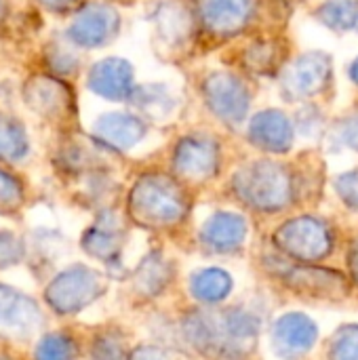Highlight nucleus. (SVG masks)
Instances as JSON below:
<instances>
[{
    "label": "nucleus",
    "mask_w": 358,
    "mask_h": 360,
    "mask_svg": "<svg viewBox=\"0 0 358 360\" xmlns=\"http://www.w3.org/2000/svg\"><path fill=\"white\" fill-rule=\"evenodd\" d=\"M76 344L68 335L51 333L44 335L36 348V360H74Z\"/></svg>",
    "instance_id": "2eb2a0df"
},
{
    "label": "nucleus",
    "mask_w": 358,
    "mask_h": 360,
    "mask_svg": "<svg viewBox=\"0 0 358 360\" xmlns=\"http://www.w3.org/2000/svg\"><path fill=\"white\" fill-rule=\"evenodd\" d=\"M122 245L120 228L114 217H101L82 238V247L101 262H112Z\"/></svg>",
    "instance_id": "9d476101"
},
{
    "label": "nucleus",
    "mask_w": 358,
    "mask_h": 360,
    "mask_svg": "<svg viewBox=\"0 0 358 360\" xmlns=\"http://www.w3.org/2000/svg\"><path fill=\"white\" fill-rule=\"evenodd\" d=\"M122 344L114 335H101L93 346V359L95 360H122Z\"/></svg>",
    "instance_id": "4be33fe9"
},
{
    "label": "nucleus",
    "mask_w": 358,
    "mask_h": 360,
    "mask_svg": "<svg viewBox=\"0 0 358 360\" xmlns=\"http://www.w3.org/2000/svg\"><path fill=\"white\" fill-rule=\"evenodd\" d=\"M25 152L23 137L19 131H13L11 127L0 129V156L2 158H17Z\"/></svg>",
    "instance_id": "412c9836"
},
{
    "label": "nucleus",
    "mask_w": 358,
    "mask_h": 360,
    "mask_svg": "<svg viewBox=\"0 0 358 360\" xmlns=\"http://www.w3.org/2000/svg\"><path fill=\"white\" fill-rule=\"evenodd\" d=\"M0 360H8V359H2V356H0Z\"/></svg>",
    "instance_id": "a878e982"
},
{
    "label": "nucleus",
    "mask_w": 358,
    "mask_h": 360,
    "mask_svg": "<svg viewBox=\"0 0 358 360\" xmlns=\"http://www.w3.org/2000/svg\"><path fill=\"white\" fill-rule=\"evenodd\" d=\"M190 289L194 293V297H198L200 302H209L215 304L219 300H224L230 289H232V278L228 276V272L217 270V268H209L203 272H196L190 281Z\"/></svg>",
    "instance_id": "ddd939ff"
},
{
    "label": "nucleus",
    "mask_w": 358,
    "mask_h": 360,
    "mask_svg": "<svg viewBox=\"0 0 358 360\" xmlns=\"http://www.w3.org/2000/svg\"><path fill=\"white\" fill-rule=\"evenodd\" d=\"M331 360H358V327L348 325L340 329L331 342L329 350Z\"/></svg>",
    "instance_id": "dca6fc26"
},
{
    "label": "nucleus",
    "mask_w": 358,
    "mask_h": 360,
    "mask_svg": "<svg viewBox=\"0 0 358 360\" xmlns=\"http://www.w3.org/2000/svg\"><path fill=\"white\" fill-rule=\"evenodd\" d=\"M23 259V247L11 232H0V268H11Z\"/></svg>",
    "instance_id": "aec40b11"
},
{
    "label": "nucleus",
    "mask_w": 358,
    "mask_h": 360,
    "mask_svg": "<svg viewBox=\"0 0 358 360\" xmlns=\"http://www.w3.org/2000/svg\"><path fill=\"white\" fill-rule=\"evenodd\" d=\"M103 135L112 143H116L120 148H127V146H131V143H135L139 139L141 127H139V122L129 120V118H114L103 127Z\"/></svg>",
    "instance_id": "f3484780"
},
{
    "label": "nucleus",
    "mask_w": 358,
    "mask_h": 360,
    "mask_svg": "<svg viewBox=\"0 0 358 360\" xmlns=\"http://www.w3.org/2000/svg\"><path fill=\"white\" fill-rule=\"evenodd\" d=\"M287 285L308 293V295H338L344 293V281L335 272L327 270H314V268H298L287 272Z\"/></svg>",
    "instance_id": "9b49d317"
},
{
    "label": "nucleus",
    "mask_w": 358,
    "mask_h": 360,
    "mask_svg": "<svg viewBox=\"0 0 358 360\" xmlns=\"http://www.w3.org/2000/svg\"><path fill=\"white\" fill-rule=\"evenodd\" d=\"M217 152L205 139H186L175 152V169L188 179H205L215 171Z\"/></svg>",
    "instance_id": "6e6552de"
},
{
    "label": "nucleus",
    "mask_w": 358,
    "mask_h": 360,
    "mask_svg": "<svg viewBox=\"0 0 358 360\" xmlns=\"http://www.w3.org/2000/svg\"><path fill=\"white\" fill-rule=\"evenodd\" d=\"M245 219L236 213H215L203 228V240L215 251H232L245 240Z\"/></svg>",
    "instance_id": "1a4fd4ad"
},
{
    "label": "nucleus",
    "mask_w": 358,
    "mask_h": 360,
    "mask_svg": "<svg viewBox=\"0 0 358 360\" xmlns=\"http://www.w3.org/2000/svg\"><path fill=\"white\" fill-rule=\"evenodd\" d=\"M169 281V270H167V264L160 259V257H150L146 259L137 274H135V285L143 291V293H150V295H156Z\"/></svg>",
    "instance_id": "4468645a"
},
{
    "label": "nucleus",
    "mask_w": 358,
    "mask_h": 360,
    "mask_svg": "<svg viewBox=\"0 0 358 360\" xmlns=\"http://www.w3.org/2000/svg\"><path fill=\"white\" fill-rule=\"evenodd\" d=\"M247 0H207V17L217 25H228L243 17Z\"/></svg>",
    "instance_id": "a211bd4d"
},
{
    "label": "nucleus",
    "mask_w": 358,
    "mask_h": 360,
    "mask_svg": "<svg viewBox=\"0 0 358 360\" xmlns=\"http://www.w3.org/2000/svg\"><path fill=\"white\" fill-rule=\"evenodd\" d=\"M131 215L137 224L150 228H167L184 219L188 200L177 184L167 177H143L131 192Z\"/></svg>",
    "instance_id": "f03ea898"
},
{
    "label": "nucleus",
    "mask_w": 358,
    "mask_h": 360,
    "mask_svg": "<svg viewBox=\"0 0 358 360\" xmlns=\"http://www.w3.org/2000/svg\"><path fill=\"white\" fill-rule=\"evenodd\" d=\"M106 289L101 274L91 268L74 266L61 272L46 289L49 306L59 314H72L95 302Z\"/></svg>",
    "instance_id": "20e7f679"
},
{
    "label": "nucleus",
    "mask_w": 358,
    "mask_h": 360,
    "mask_svg": "<svg viewBox=\"0 0 358 360\" xmlns=\"http://www.w3.org/2000/svg\"><path fill=\"white\" fill-rule=\"evenodd\" d=\"M236 194L260 211H281L291 200V181L285 169L257 162L236 173Z\"/></svg>",
    "instance_id": "7ed1b4c3"
},
{
    "label": "nucleus",
    "mask_w": 358,
    "mask_h": 360,
    "mask_svg": "<svg viewBox=\"0 0 358 360\" xmlns=\"http://www.w3.org/2000/svg\"><path fill=\"white\" fill-rule=\"evenodd\" d=\"M23 192L17 179L0 171V211H13L21 205Z\"/></svg>",
    "instance_id": "6ab92c4d"
},
{
    "label": "nucleus",
    "mask_w": 358,
    "mask_h": 360,
    "mask_svg": "<svg viewBox=\"0 0 358 360\" xmlns=\"http://www.w3.org/2000/svg\"><path fill=\"white\" fill-rule=\"evenodd\" d=\"M129 360H167V356L162 350H158L154 346H141L129 356Z\"/></svg>",
    "instance_id": "b1692460"
},
{
    "label": "nucleus",
    "mask_w": 358,
    "mask_h": 360,
    "mask_svg": "<svg viewBox=\"0 0 358 360\" xmlns=\"http://www.w3.org/2000/svg\"><path fill=\"white\" fill-rule=\"evenodd\" d=\"M251 135H253L255 143H260L262 148L274 150V152H283L291 143L289 122L283 118V114H276V112L260 114L253 120Z\"/></svg>",
    "instance_id": "f8f14e48"
},
{
    "label": "nucleus",
    "mask_w": 358,
    "mask_h": 360,
    "mask_svg": "<svg viewBox=\"0 0 358 360\" xmlns=\"http://www.w3.org/2000/svg\"><path fill=\"white\" fill-rule=\"evenodd\" d=\"M188 342L205 354L222 359L247 356L257 342V321L241 310H207L186 319Z\"/></svg>",
    "instance_id": "f257e3e1"
},
{
    "label": "nucleus",
    "mask_w": 358,
    "mask_h": 360,
    "mask_svg": "<svg viewBox=\"0 0 358 360\" xmlns=\"http://www.w3.org/2000/svg\"><path fill=\"white\" fill-rule=\"evenodd\" d=\"M350 270H352L354 283L358 285V240H354V245L350 249Z\"/></svg>",
    "instance_id": "393cba45"
},
{
    "label": "nucleus",
    "mask_w": 358,
    "mask_h": 360,
    "mask_svg": "<svg viewBox=\"0 0 358 360\" xmlns=\"http://www.w3.org/2000/svg\"><path fill=\"white\" fill-rule=\"evenodd\" d=\"M276 245L293 259L317 262L331 251V236L325 224L314 217L287 221L274 236Z\"/></svg>",
    "instance_id": "39448f33"
},
{
    "label": "nucleus",
    "mask_w": 358,
    "mask_h": 360,
    "mask_svg": "<svg viewBox=\"0 0 358 360\" xmlns=\"http://www.w3.org/2000/svg\"><path fill=\"white\" fill-rule=\"evenodd\" d=\"M338 192L346 205H350L352 209H358V171L338 179Z\"/></svg>",
    "instance_id": "5701e85b"
},
{
    "label": "nucleus",
    "mask_w": 358,
    "mask_h": 360,
    "mask_svg": "<svg viewBox=\"0 0 358 360\" xmlns=\"http://www.w3.org/2000/svg\"><path fill=\"white\" fill-rule=\"evenodd\" d=\"M317 342V325L304 314H285L272 331V344L279 356L287 360L300 359Z\"/></svg>",
    "instance_id": "0eeeda50"
},
{
    "label": "nucleus",
    "mask_w": 358,
    "mask_h": 360,
    "mask_svg": "<svg viewBox=\"0 0 358 360\" xmlns=\"http://www.w3.org/2000/svg\"><path fill=\"white\" fill-rule=\"evenodd\" d=\"M42 323V314L34 300L0 285V335L30 338Z\"/></svg>",
    "instance_id": "423d86ee"
}]
</instances>
